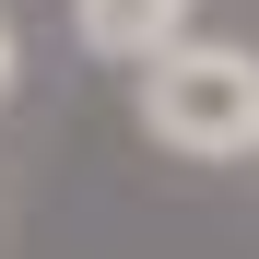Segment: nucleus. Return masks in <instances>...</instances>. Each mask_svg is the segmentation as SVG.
Segmentation results:
<instances>
[{"label":"nucleus","mask_w":259,"mask_h":259,"mask_svg":"<svg viewBox=\"0 0 259 259\" xmlns=\"http://www.w3.org/2000/svg\"><path fill=\"white\" fill-rule=\"evenodd\" d=\"M142 130L189 165H247L259 153V48L177 35L165 59H142Z\"/></svg>","instance_id":"obj_1"},{"label":"nucleus","mask_w":259,"mask_h":259,"mask_svg":"<svg viewBox=\"0 0 259 259\" xmlns=\"http://www.w3.org/2000/svg\"><path fill=\"white\" fill-rule=\"evenodd\" d=\"M12 71H24V35H12V12H0V95H12Z\"/></svg>","instance_id":"obj_3"},{"label":"nucleus","mask_w":259,"mask_h":259,"mask_svg":"<svg viewBox=\"0 0 259 259\" xmlns=\"http://www.w3.org/2000/svg\"><path fill=\"white\" fill-rule=\"evenodd\" d=\"M71 35L95 59H118V71H142V59H165L189 35V0H71Z\"/></svg>","instance_id":"obj_2"}]
</instances>
